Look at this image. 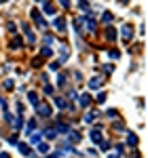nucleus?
Returning a JSON list of instances; mask_svg holds the SVG:
<instances>
[{"label":"nucleus","mask_w":148,"mask_h":158,"mask_svg":"<svg viewBox=\"0 0 148 158\" xmlns=\"http://www.w3.org/2000/svg\"><path fill=\"white\" fill-rule=\"evenodd\" d=\"M121 36H123V40L129 42V40L133 38V25H131V23H125L123 27H121Z\"/></svg>","instance_id":"1"},{"label":"nucleus","mask_w":148,"mask_h":158,"mask_svg":"<svg viewBox=\"0 0 148 158\" xmlns=\"http://www.w3.org/2000/svg\"><path fill=\"white\" fill-rule=\"evenodd\" d=\"M34 108H36V112L40 114V116H51V106H49V103H42V101H38Z\"/></svg>","instance_id":"2"},{"label":"nucleus","mask_w":148,"mask_h":158,"mask_svg":"<svg viewBox=\"0 0 148 158\" xmlns=\"http://www.w3.org/2000/svg\"><path fill=\"white\" fill-rule=\"evenodd\" d=\"M83 25H85L89 32H95V27H98V21H95L93 17H89V15H87V17H83Z\"/></svg>","instance_id":"3"},{"label":"nucleus","mask_w":148,"mask_h":158,"mask_svg":"<svg viewBox=\"0 0 148 158\" xmlns=\"http://www.w3.org/2000/svg\"><path fill=\"white\" fill-rule=\"evenodd\" d=\"M32 19L36 21L38 27H47V23H45V19H42V15H40V11H38V9H32Z\"/></svg>","instance_id":"4"},{"label":"nucleus","mask_w":148,"mask_h":158,"mask_svg":"<svg viewBox=\"0 0 148 158\" xmlns=\"http://www.w3.org/2000/svg\"><path fill=\"white\" fill-rule=\"evenodd\" d=\"M78 103H81V108H89V106H91V95H89V93L78 95Z\"/></svg>","instance_id":"5"},{"label":"nucleus","mask_w":148,"mask_h":158,"mask_svg":"<svg viewBox=\"0 0 148 158\" xmlns=\"http://www.w3.org/2000/svg\"><path fill=\"white\" fill-rule=\"evenodd\" d=\"M24 30H25V38H28V42L34 44V42H36V34L30 30V25H28V23H24Z\"/></svg>","instance_id":"6"},{"label":"nucleus","mask_w":148,"mask_h":158,"mask_svg":"<svg viewBox=\"0 0 148 158\" xmlns=\"http://www.w3.org/2000/svg\"><path fill=\"white\" fill-rule=\"evenodd\" d=\"M91 141H93V143H102V141H104L99 129H91Z\"/></svg>","instance_id":"7"},{"label":"nucleus","mask_w":148,"mask_h":158,"mask_svg":"<svg viewBox=\"0 0 148 158\" xmlns=\"http://www.w3.org/2000/svg\"><path fill=\"white\" fill-rule=\"evenodd\" d=\"M99 116V112H87L85 116H83V120L87 122V124H93V122H95V118H98Z\"/></svg>","instance_id":"8"},{"label":"nucleus","mask_w":148,"mask_h":158,"mask_svg":"<svg viewBox=\"0 0 148 158\" xmlns=\"http://www.w3.org/2000/svg\"><path fill=\"white\" fill-rule=\"evenodd\" d=\"M83 137H81V133H76V131H68V143H78Z\"/></svg>","instance_id":"9"},{"label":"nucleus","mask_w":148,"mask_h":158,"mask_svg":"<svg viewBox=\"0 0 148 158\" xmlns=\"http://www.w3.org/2000/svg\"><path fill=\"white\" fill-rule=\"evenodd\" d=\"M55 27H57L59 32H66V30H68V23L63 21L62 17H57V19H55Z\"/></svg>","instance_id":"10"},{"label":"nucleus","mask_w":148,"mask_h":158,"mask_svg":"<svg viewBox=\"0 0 148 158\" xmlns=\"http://www.w3.org/2000/svg\"><path fill=\"white\" fill-rule=\"evenodd\" d=\"M99 86H102V78H91V80H89V89L99 91Z\"/></svg>","instance_id":"11"},{"label":"nucleus","mask_w":148,"mask_h":158,"mask_svg":"<svg viewBox=\"0 0 148 158\" xmlns=\"http://www.w3.org/2000/svg\"><path fill=\"white\" fill-rule=\"evenodd\" d=\"M17 148H19V152H21L24 156H32V150H30L28 143H17Z\"/></svg>","instance_id":"12"},{"label":"nucleus","mask_w":148,"mask_h":158,"mask_svg":"<svg viewBox=\"0 0 148 158\" xmlns=\"http://www.w3.org/2000/svg\"><path fill=\"white\" fill-rule=\"evenodd\" d=\"M106 40H110V42L116 40V30H114V27H108V30H106Z\"/></svg>","instance_id":"13"},{"label":"nucleus","mask_w":148,"mask_h":158,"mask_svg":"<svg viewBox=\"0 0 148 158\" xmlns=\"http://www.w3.org/2000/svg\"><path fill=\"white\" fill-rule=\"evenodd\" d=\"M28 101H30L32 106H36L38 101H40V99H38V93H34V91H30V93H28Z\"/></svg>","instance_id":"14"},{"label":"nucleus","mask_w":148,"mask_h":158,"mask_svg":"<svg viewBox=\"0 0 148 158\" xmlns=\"http://www.w3.org/2000/svg\"><path fill=\"white\" fill-rule=\"evenodd\" d=\"M40 139H42V135L40 133H30V143H34V146H38V143H40Z\"/></svg>","instance_id":"15"},{"label":"nucleus","mask_w":148,"mask_h":158,"mask_svg":"<svg viewBox=\"0 0 148 158\" xmlns=\"http://www.w3.org/2000/svg\"><path fill=\"white\" fill-rule=\"evenodd\" d=\"M11 124H13V127H15V131H19V129L24 127V118H21V116H17V118H15V120H13Z\"/></svg>","instance_id":"16"},{"label":"nucleus","mask_w":148,"mask_h":158,"mask_svg":"<svg viewBox=\"0 0 148 158\" xmlns=\"http://www.w3.org/2000/svg\"><path fill=\"white\" fill-rule=\"evenodd\" d=\"M51 55H53V51H51V47H45V49L40 51V57H42V59H49Z\"/></svg>","instance_id":"17"},{"label":"nucleus","mask_w":148,"mask_h":158,"mask_svg":"<svg viewBox=\"0 0 148 158\" xmlns=\"http://www.w3.org/2000/svg\"><path fill=\"white\" fill-rule=\"evenodd\" d=\"M11 47L13 49H21V38L17 36V34H15V38L11 40Z\"/></svg>","instance_id":"18"},{"label":"nucleus","mask_w":148,"mask_h":158,"mask_svg":"<svg viewBox=\"0 0 148 158\" xmlns=\"http://www.w3.org/2000/svg\"><path fill=\"white\" fill-rule=\"evenodd\" d=\"M112 19H114V17H112L110 11H106L104 15H102V21H104V23H112Z\"/></svg>","instance_id":"19"},{"label":"nucleus","mask_w":148,"mask_h":158,"mask_svg":"<svg viewBox=\"0 0 148 158\" xmlns=\"http://www.w3.org/2000/svg\"><path fill=\"white\" fill-rule=\"evenodd\" d=\"M55 135H57V131H55V129H47L42 137H47V139H55Z\"/></svg>","instance_id":"20"},{"label":"nucleus","mask_w":148,"mask_h":158,"mask_svg":"<svg viewBox=\"0 0 148 158\" xmlns=\"http://www.w3.org/2000/svg\"><path fill=\"white\" fill-rule=\"evenodd\" d=\"M55 131H59V133H68V131H70V127H68V124H63V122H59Z\"/></svg>","instance_id":"21"},{"label":"nucleus","mask_w":148,"mask_h":158,"mask_svg":"<svg viewBox=\"0 0 148 158\" xmlns=\"http://www.w3.org/2000/svg\"><path fill=\"white\" fill-rule=\"evenodd\" d=\"M127 143H129V146H136V143H137V137L133 133H129V135H127Z\"/></svg>","instance_id":"22"},{"label":"nucleus","mask_w":148,"mask_h":158,"mask_svg":"<svg viewBox=\"0 0 148 158\" xmlns=\"http://www.w3.org/2000/svg\"><path fill=\"white\" fill-rule=\"evenodd\" d=\"M42 9H45V13H49V15H53V13H55V6H53V4H49V2H45V6H42Z\"/></svg>","instance_id":"23"},{"label":"nucleus","mask_w":148,"mask_h":158,"mask_svg":"<svg viewBox=\"0 0 148 158\" xmlns=\"http://www.w3.org/2000/svg\"><path fill=\"white\" fill-rule=\"evenodd\" d=\"M38 152H40V154H47V152H49V146L40 141V143H38Z\"/></svg>","instance_id":"24"},{"label":"nucleus","mask_w":148,"mask_h":158,"mask_svg":"<svg viewBox=\"0 0 148 158\" xmlns=\"http://www.w3.org/2000/svg\"><path fill=\"white\" fill-rule=\"evenodd\" d=\"M59 53H62V59H63V61L70 57V51H68V47H62V51H59Z\"/></svg>","instance_id":"25"},{"label":"nucleus","mask_w":148,"mask_h":158,"mask_svg":"<svg viewBox=\"0 0 148 158\" xmlns=\"http://www.w3.org/2000/svg\"><path fill=\"white\" fill-rule=\"evenodd\" d=\"M4 89H7V91H13V89H15V82H13L11 78H9V80H4Z\"/></svg>","instance_id":"26"},{"label":"nucleus","mask_w":148,"mask_h":158,"mask_svg":"<svg viewBox=\"0 0 148 158\" xmlns=\"http://www.w3.org/2000/svg\"><path fill=\"white\" fill-rule=\"evenodd\" d=\"M83 27H85V25H83V17H78V19H76V32L81 34V32H83Z\"/></svg>","instance_id":"27"},{"label":"nucleus","mask_w":148,"mask_h":158,"mask_svg":"<svg viewBox=\"0 0 148 158\" xmlns=\"http://www.w3.org/2000/svg\"><path fill=\"white\" fill-rule=\"evenodd\" d=\"M78 9H81V11H89V2H87V0H81V2H78Z\"/></svg>","instance_id":"28"},{"label":"nucleus","mask_w":148,"mask_h":158,"mask_svg":"<svg viewBox=\"0 0 148 158\" xmlns=\"http://www.w3.org/2000/svg\"><path fill=\"white\" fill-rule=\"evenodd\" d=\"M55 103H57V108H59V110H66V108H68V103H66L63 99H55Z\"/></svg>","instance_id":"29"},{"label":"nucleus","mask_w":148,"mask_h":158,"mask_svg":"<svg viewBox=\"0 0 148 158\" xmlns=\"http://www.w3.org/2000/svg\"><path fill=\"white\" fill-rule=\"evenodd\" d=\"M32 65H34V68H40V65H42V57H34V59H32Z\"/></svg>","instance_id":"30"},{"label":"nucleus","mask_w":148,"mask_h":158,"mask_svg":"<svg viewBox=\"0 0 148 158\" xmlns=\"http://www.w3.org/2000/svg\"><path fill=\"white\" fill-rule=\"evenodd\" d=\"M34 129H36V120H30L28 122V133H32Z\"/></svg>","instance_id":"31"},{"label":"nucleus","mask_w":148,"mask_h":158,"mask_svg":"<svg viewBox=\"0 0 148 158\" xmlns=\"http://www.w3.org/2000/svg\"><path fill=\"white\" fill-rule=\"evenodd\" d=\"M110 53V59H119L121 57V51H108Z\"/></svg>","instance_id":"32"},{"label":"nucleus","mask_w":148,"mask_h":158,"mask_svg":"<svg viewBox=\"0 0 148 158\" xmlns=\"http://www.w3.org/2000/svg\"><path fill=\"white\" fill-rule=\"evenodd\" d=\"M4 118H7V122H13V120H15V116H13L11 112H7V110H4Z\"/></svg>","instance_id":"33"},{"label":"nucleus","mask_w":148,"mask_h":158,"mask_svg":"<svg viewBox=\"0 0 148 158\" xmlns=\"http://www.w3.org/2000/svg\"><path fill=\"white\" fill-rule=\"evenodd\" d=\"M104 72H106V74H112V72H114V68H112V63H106V65H104Z\"/></svg>","instance_id":"34"},{"label":"nucleus","mask_w":148,"mask_h":158,"mask_svg":"<svg viewBox=\"0 0 148 158\" xmlns=\"http://www.w3.org/2000/svg\"><path fill=\"white\" fill-rule=\"evenodd\" d=\"M45 44H47V47H51V44H53V36H51V34H47V36H45Z\"/></svg>","instance_id":"35"},{"label":"nucleus","mask_w":148,"mask_h":158,"mask_svg":"<svg viewBox=\"0 0 148 158\" xmlns=\"http://www.w3.org/2000/svg\"><path fill=\"white\" fill-rule=\"evenodd\" d=\"M7 27H9V32H15V34H17V25L13 23V21H9V25H7Z\"/></svg>","instance_id":"36"},{"label":"nucleus","mask_w":148,"mask_h":158,"mask_svg":"<svg viewBox=\"0 0 148 158\" xmlns=\"http://www.w3.org/2000/svg\"><path fill=\"white\" fill-rule=\"evenodd\" d=\"M45 93H47V95H53V86H51V85H45Z\"/></svg>","instance_id":"37"},{"label":"nucleus","mask_w":148,"mask_h":158,"mask_svg":"<svg viewBox=\"0 0 148 158\" xmlns=\"http://www.w3.org/2000/svg\"><path fill=\"white\" fill-rule=\"evenodd\" d=\"M106 101V93H99L98 95V103H104Z\"/></svg>","instance_id":"38"},{"label":"nucleus","mask_w":148,"mask_h":158,"mask_svg":"<svg viewBox=\"0 0 148 158\" xmlns=\"http://www.w3.org/2000/svg\"><path fill=\"white\" fill-rule=\"evenodd\" d=\"M57 82H59V85H66V76H63V74H59V78H57Z\"/></svg>","instance_id":"39"},{"label":"nucleus","mask_w":148,"mask_h":158,"mask_svg":"<svg viewBox=\"0 0 148 158\" xmlns=\"http://www.w3.org/2000/svg\"><path fill=\"white\" fill-rule=\"evenodd\" d=\"M59 4H62V6H66V9L70 6V2H68V0H59Z\"/></svg>","instance_id":"40"},{"label":"nucleus","mask_w":148,"mask_h":158,"mask_svg":"<svg viewBox=\"0 0 148 158\" xmlns=\"http://www.w3.org/2000/svg\"><path fill=\"white\" fill-rule=\"evenodd\" d=\"M108 158H121V154H116V152H114V154H108Z\"/></svg>","instance_id":"41"},{"label":"nucleus","mask_w":148,"mask_h":158,"mask_svg":"<svg viewBox=\"0 0 148 158\" xmlns=\"http://www.w3.org/2000/svg\"><path fill=\"white\" fill-rule=\"evenodd\" d=\"M0 158H9V154H4V152H2V154H0Z\"/></svg>","instance_id":"42"},{"label":"nucleus","mask_w":148,"mask_h":158,"mask_svg":"<svg viewBox=\"0 0 148 158\" xmlns=\"http://www.w3.org/2000/svg\"><path fill=\"white\" fill-rule=\"evenodd\" d=\"M47 158H59V154H53V156H47Z\"/></svg>","instance_id":"43"},{"label":"nucleus","mask_w":148,"mask_h":158,"mask_svg":"<svg viewBox=\"0 0 148 158\" xmlns=\"http://www.w3.org/2000/svg\"><path fill=\"white\" fill-rule=\"evenodd\" d=\"M4 2H7V0H0V4H4Z\"/></svg>","instance_id":"44"},{"label":"nucleus","mask_w":148,"mask_h":158,"mask_svg":"<svg viewBox=\"0 0 148 158\" xmlns=\"http://www.w3.org/2000/svg\"><path fill=\"white\" fill-rule=\"evenodd\" d=\"M0 103H2V99H0Z\"/></svg>","instance_id":"45"},{"label":"nucleus","mask_w":148,"mask_h":158,"mask_svg":"<svg viewBox=\"0 0 148 158\" xmlns=\"http://www.w3.org/2000/svg\"><path fill=\"white\" fill-rule=\"evenodd\" d=\"M136 158H140V156H136Z\"/></svg>","instance_id":"46"}]
</instances>
